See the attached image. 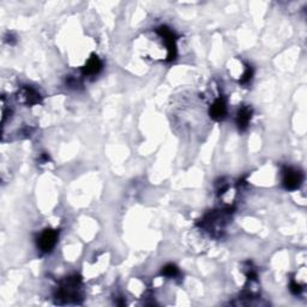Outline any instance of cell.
<instances>
[{"label": "cell", "mask_w": 307, "mask_h": 307, "mask_svg": "<svg viewBox=\"0 0 307 307\" xmlns=\"http://www.w3.org/2000/svg\"><path fill=\"white\" fill-rule=\"evenodd\" d=\"M21 94L27 105H36V103H40L41 101V96H40L39 92L35 89L30 88V86H24Z\"/></svg>", "instance_id": "8"}, {"label": "cell", "mask_w": 307, "mask_h": 307, "mask_svg": "<svg viewBox=\"0 0 307 307\" xmlns=\"http://www.w3.org/2000/svg\"><path fill=\"white\" fill-rule=\"evenodd\" d=\"M81 283H82V281L77 276L69 277L65 281H62L56 295L59 303H80V300L83 299L82 295H81Z\"/></svg>", "instance_id": "1"}, {"label": "cell", "mask_w": 307, "mask_h": 307, "mask_svg": "<svg viewBox=\"0 0 307 307\" xmlns=\"http://www.w3.org/2000/svg\"><path fill=\"white\" fill-rule=\"evenodd\" d=\"M303 289H304L303 286H301V284H299L298 282H295V281L290 282V292H292L294 295L300 294V293L303 292Z\"/></svg>", "instance_id": "11"}, {"label": "cell", "mask_w": 307, "mask_h": 307, "mask_svg": "<svg viewBox=\"0 0 307 307\" xmlns=\"http://www.w3.org/2000/svg\"><path fill=\"white\" fill-rule=\"evenodd\" d=\"M157 32L162 36V39L166 41V46H167L168 50V59L172 60L175 58L176 56V45H175V36L174 32L170 29H168L167 27H161V28L157 29Z\"/></svg>", "instance_id": "4"}, {"label": "cell", "mask_w": 307, "mask_h": 307, "mask_svg": "<svg viewBox=\"0 0 307 307\" xmlns=\"http://www.w3.org/2000/svg\"><path fill=\"white\" fill-rule=\"evenodd\" d=\"M282 174H283V178H282V184H283L284 189L289 190V191L299 189L304 181L303 173L299 172V170L297 169H294V168L286 167L283 170H282Z\"/></svg>", "instance_id": "2"}, {"label": "cell", "mask_w": 307, "mask_h": 307, "mask_svg": "<svg viewBox=\"0 0 307 307\" xmlns=\"http://www.w3.org/2000/svg\"><path fill=\"white\" fill-rule=\"evenodd\" d=\"M252 76H253V70H252V67L250 66V65H247L245 72H244L243 77H241V80H240V83L241 84L250 83V81H251Z\"/></svg>", "instance_id": "10"}, {"label": "cell", "mask_w": 307, "mask_h": 307, "mask_svg": "<svg viewBox=\"0 0 307 307\" xmlns=\"http://www.w3.org/2000/svg\"><path fill=\"white\" fill-rule=\"evenodd\" d=\"M102 70V61L97 56L92 54L91 58L86 61L82 69V73L84 76H95Z\"/></svg>", "instance_id": "7"}, {"label": "cell", "mask_w": 307, "mask_h": 307, "mask_svg": "<svg viewBox=\"0 0 307 307\" xmlns=\"http://www.w3.org/2000/svg\"><path fill=\"white\" fill-rule=\"evenodd\" d=\"M6 42H7V43H10V45H13V43L16 42L15 37L12 36V34H7V36H6Z\"/></svg>", "instance_id": "12"}, {"label": "cell", "mask_w": 307, "mask_h": 307, "mask_svg": "<svg viewBox=\"0 0 307 307\" xmlns=\"http://www.w3.org/2000/svg\"><path fill=\"white\" fill-rule=\"evenodd\" d=\"M179 269L174 264H167L165 268H162V275L167 277H175L178 276Z\"/></svg>", "instance_id": "9"}, {"label": "cell", "mask_w": 307, "mask_h": 307, "mask_svg": "<svg viewBox=\"0 0 307 307\" xmlns=\"http://www.w3.org/2000/svg\"><path fill=\"white\" fill-rule=\"evenodd\" d=\"M209 114H210V116L214 120H223L225 115H227V102H225L223 97H219L213 103V106L210 107V111H209Z\"/></svg>", "instance_id": "5"}, {"label": "cell", "mask_w": 307, "mask_h": 307, "mask_svg": "<svg viewBox=\"0 0 307 307\" xmlns=\"http://www.w3.org/2000/svg\"><path fill=\"white\" fill-rule=\"evenodd\" d=\"M252 118V110L247 106H244L236 113V125H238L239 130L240 131H245V130L249 127L250 121H251Z\"/></svg>", "instance_id": "6"}, {"label": "cell", "mask_w": 307, "mask_h": 307, "mask_svg": "<svg viewBox=\"0 0 307 307\" xmlns=\"http://www.w3.org/2000/svg\"><path fill=\"white\" fill-rule=\"evenodd\" d=\"M58 241V232L54 229H46L39 238V247L42 252H51Z\"/></svg>", "instance_id": "3"}]
</instances>
